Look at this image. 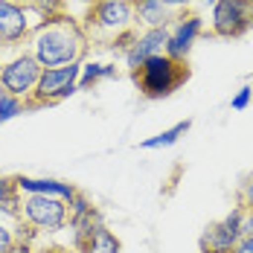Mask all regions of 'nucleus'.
<instances>
[{
  "label": "nucleus",
  "instance_id": "nucleus-1",
  "mask_svg": "<svg viewBox=\"0 0 253 253\" xmlns=\"http://www.w3.org/2000/svg\"><path fill=\"white\" fill-rule=\"evenodd\" d=\"M32 55L41 67H64V64H76L84 58V52L90 47V38L84 32V26L70 15H58L32 29V35L26 38Z\"/></svg>",
  "mask_w": 253,
  "mask_h": 253
},
{
  "label": "nucleus",
  "instance_id": "nucleus-2",
  "mask_svg": "<svg viewBox=\"0 0 253 253\" xmlns=\"http://www.w3.org/2000/svg\"><path fill=\"white\" fill-rule=\"evenodd\" d=\"M82 26H84L90 41H99V44H108V47H120L137 29L131 0H93Z\"/></svg>",
  "mask_w": 253,
  "mask_h": 253
},
{
  "label": "nucleus",
  "instance_id": "nucleus-3",
  "mask_svg": "<svg viewBox=\"0 0 253 253\" xmlns=\"http://www.w3.org/2000/svg\"><path fill=\"white\" fill-rule=\"evenodd\" d=\"M131 79L146 99H166L189 79V64L169 55H157L140 64L137 70H131Z\"/></svg>",
  "mask_w": 253,
  "mask_h": 253
},
{
  "label": "nucleus",
  "instance_id": "nucleus-4",
  "mask_svg": "<svg viewBox=\"0 0 253 253\" xmlns=\"http://www.w3.org/2000/svg\"><path fill=\"white\" fill-rule=\"evenodd\" d=\"M70 201L55 195H21L18 201V224L32 233H58L67 227Z\"/></svg>",
  "mask_w": 253,
  "mask_h": 253
},
{
  "label": "nucleus",
  "instance_id": "nucleus-5",
  "mask_svg": "<svg viewBox=\"0 0 253 253\" xmlns=\"http://www.w3.org/2000/svg\"><path fill=\"white\" fill-rule=\"evenodd\" d=\"M79 76H82V61L76 64H64V67H44L41 79L35 84L32 99L26 102V108H44V105H55L73 96L79 87Z\"/></svg>",
  "mask_w": 253,
  "mask_h": 253
},
{
  "label": "nucleus",
  "instance_id": "nucleus-6",
  "mask_svg": "<svg viewBox=\"0 0 253 253\" xmlns=\"http://www.w3.org/2000/svg\"><path fill=\"white\" fill-rule=\"evenodd\" d=\"M41 64L35 61L32 52H21L15 58H9L3 67H0V93H9V96H18V99L29 102L35 93V84L41 79Z\"/></svg>",
  "mask_w": 253,
  "mask_h": 253
},
{
  "label": "nucleus",
  "instance_id": "nucleus-7",
  "mask_svg": "<svg viewBox=\"0 0 253 253\" xmlns=\"http://www.w3.org/2000/svg\"><path fill=\"white\" fill-rule=\"evenodd\" d=\"M253 29V3L248 0H215L210 15V32L215 38H242Z\"/></svg>",
  "mask_w": 253,
  "mask_h": 253
},
{
  "label": "nucleus",
  "instance_id": "nucleus-8",
  "mask_svg": "<svg viewBox=\"0 0 253 253\" xmlns=\"http://www.w3.org/2000/svg\"><path fill=\"white\" fill-rule=\"evenodd\" d=\"M166 41H169V26H157V29H134L126 41L120 44L123 61L128 70H137L140 64H146L149 58L166 55Z\"/></svg>",
  "mask_w": 253,
  "mask_h": 253
},
{
  "label": "nucleus",
  "instance_id": "nucleus-9",
  "mask_svg": "<svg viewBox=\"0 0 253 253\" xmlns=\"http://www.w3.org/2000/svg\"><path fill=\"white\" fill-rule=\"evenodd\" d=\"M41 24L38 15L18 3V0H0V47L21 44L32 35V29Z\"/></svg>",
  "mask_w": 253,
  "mask_h": 253
},
{
  "label": "nucleus",
  "instance_id": "nucleus-10",
  "mask_svg": "<svg viewBox=\"0 0 253 253\" xmlns=\"http://www.w3.org/2000/svg\"><path fill=\"white\" fill-rule=\"evenodd\" d=\"M204 35V18L183 9L177 12L175 21L169 24V41H166V55L169 58H177V61H186L189 52L195 47V41Z\"/></svg>",
  "mask_w": 253,
  "mask_h": 253
},
{
  "label": "nucleus",
  "instance_id": "nucleus-11",
  "mask_svg": "<svg viewBox=\"0 0 253 253\" xmlns=\"http://www.w3.org/2000/svg\"><path fill=\"white\" fill-rule=\"evenodd\" d=\"M242 239V207H233L224 218L212 221L201 233L198 251L201 253H230Z\"/></svg>",
  "mask_w": 253,
  "mask_h": 253
},
{
  "label": "nucleus",
  "instance_id": "nucleus-12",
  "mask_svg": "<svg viewBox=\"0 0 253 253\" xmlns=\"http://www.w3.org/2000/svg\"><path fill=\"white\" fill-rule=\"evenodd\" d=\"M15 186L21 195H55V198H64V201H73L79 189L73 183H64V180H55V177H26L18 175L15 177Z\"/></svg>",
  "mask_w": 253,
  "mask_h": 253
},
{
  "label": "nucleus",
  "instance_id": "nucleus-13",
  "mask_svg": "<svg viewBox=\"0 0 253 253\" xmlns=\"http://www.w3.org/2000/svg\"><path fill=\"white\" fill-rule=\"evenodd\" d=\"M134 9V24L137 29H157V26H169L175 21V9H169L163 0H131Z\"/></svg>",
  "mask_w": 253,
  "mask_h": 253
},
{
  "label": "nucleus",
  "instance_id": "nucleus-14",
  "mask_svg": "<svg viewBox=\"0 0 253 253\" xmlns=\"http://www.w3.org/2000/svg\"><path fill=\"white\" fill-rule=\"evenodd\" d=\"M120 251H123L120 239H117L111 230L102 224V227L93 233V239H90V242H87V245H84L79 253H120Z\"/></svg>",
  "mask_w": 253,
  "mask_h": 253
},
{
  "label": "nucleus",
  "instance_id": "nucleus-15",
  "mask_svg": "<svg viewBox=\"0 0 253 253\" xmlns=\"http://www.w3.org/2000/svg\"><path fill=\"white\" fill-rule=\"evenodd\" d=\"M189 128H192V123H189V120H183V123L172 126L169 131H160V134L152 137V140H143V143H140V149H166V146H175L177 140H180V134H186Z\"/></svg>",
  "mask_w": 253,
  "mask_h": 253
},
{
  "label": "nucleus",
  "instance_id": "nucleus-16",
  "mask_svg": "<svg viewBox=\"0 0 253 253\" xmlns=\"http://www.w3.org/2000/svg\"><path fill=\"white\" fill-rule=\"evenodd\" d=\"M120 73L117 64H90V67H82V76H79V84L76 87H90L102 79H114Z\"/></svg>",
  "mask_w": 253,
  "mask_h": 253
},
{
  "label": "nucleus",
  "instance_id": "nucleus-17",
  "mask_svg": "<svg viewBox=\"0 0 253 253\" xmlns=\"http://www.w3.org/2000/svg\"><path fill=\"white\" fill-rule=\"evenodd\" d=\"M26 111V102L18 99V96H9V93H0V123H9L12 117L24 114Z\"/></svg>",
  "mask_w": 253,
  "mask_h": 253
},
{
  "label": "nucleus",
  "instance_id": "nucleus-18",
  "mask_svg": "<svg viewBox=\"0 0 253 253\" xmlns=\"http://www.w3.org/2000/svg\"><path fill=\"white\" fill-rule=\"evenodd\" d=\"M239 207H245V210H253V175L239 186Z\"/></svg>",
  "mask_w": 253,
  "mask_h": 253
},
{
  "label": "nucleus",
  "instance_id": "nucleus-19",
  "mask_svg": "<svg viewBox=\"0 0 253 253\" xmlns=\"http://www.w3.org/2000/svg\"><path fill=\"white\" fill-rule=\"evenodd\" d=\"M18 239H21V236H18L15 230L9 227V224H3V221H0V253H6L12 245H15V242H18Z\"/></svg>",
  "mask_w": 253,
  "mask_h": 253
},
{
  "label": "nucleus",
  "instance_id": "nucleus-20",
  "mask_svg": "<svg viewBox=\"0 0 253 253\" xmlns=\"http://www.w3.org/2000/svg\"><path fill=\"white\" fill-rule=\"evenodd\" d=\"M251 102H253V87H242V90H239V93L233 96L230 108H233V111H245V108H248Z\"/></svg>",
  "mask_w": 253,
  "mask_h": 253
},
{
  "label": "nucleus",
  "instance_id": "nucleus-21",
  "mask_svg": "<svg viewBox=\"0 0 253 253\" xmlns=\"http://www.w3.org/2000/svg\"><path fill=\"white\" fill-rule=\"evenodd\" d=\"M230 253H253V233L245 236V239H239V245H236Z\"/></svg>",
  "mask_w": 253,
  "mask_h": 253
},
{
  "label": "nucleus",
  "instance_id": "nucleus-22",
  "mask_svg": "<svg viewBox=\"0 0 253 253\" xmlns=\"http://www.w3.org/2000/svg\"><path fill=\"white\" fill-rule=\"evenodd\" d=\"M6 253H35V248L29 245V239H18V242H15Z\"/></svg>",
  "mask_w": 253,
  "mask_h": 253
},
{
  "label": "nucleus",
  "instance_id": "nucleus-23",
  "mask_svg": "<svg viewBox=\"0 0 253 253\" xmlns=\"http://www.w3.org/2000/svg\"><path fill=\"white\" fill-rule=\"evenodd\" d=\"M35 253H76L73 248H61V245H44L41 251H35Z\"/></svg>",
  "mask_w": 253,
  "mask_h": 253
},
{
  "label": "nucleus",
  "instance_id": "nucleus-24",
  "mask_svg": "<svg viewBox=\"0 0 253 253\" xmlns=\"http://www.w3.org/2000/svg\"><path fill=\"white\" fill-rule=\"evenodd\" d=\"M163 3H166L169 9H175V12H183V9H189L192 0H163Z\"/></svg>",
  "mask_w": 253,
  "mask_h": 253
},
{
  "label": "nucleus",
  "instance_id": "nucleus-25",
  "mask_svg": "<svg viewBox=\"0 0 253 253\" xmlns=\"http://www.w3.org/2000/svg\"><path fill=\"white\" fill-rule=\"evenodd\" d=\"M18 3H24V6H35V0H18Z\"/></svg>",
  "mask_w": 253,
  "mask_h": 253
},
{
  "label": "nucleus",
  "instance_id": "nucleus-26",
  "mask_svg": "<svg viewBox=\"0 0 253 253\" xmlns=\"http://www.w3.org/2000/svg\"><path fill=\"white\" fill-rule=\"evenodd\" d=\"M204 3H207V6H212V3H215V0H204Z\"/></svg>",
  "mask_w": 253,
  "mask_h": 253
},
{
  "label": "nucleus",
  "instance_id": "nucleus-27",
  "mask_svg": "<svg viewBox=\"0 0 253 253\" xmlns=\"http://www.w3.org/2000/svg\"><path fill=\"white\" fill-rule=\"evenodd\" d=\"M248 3H253V0H248Z\"/></svg>",
  "mask_w": 253,
  "mask_h": 253
},
{
  "label": "nucleus",
  "instance_id": "nucleus-28",
  "mask_svg": "<svg viewBox=\"0 0 253 253\" xmlns=\"http://www.w3.org/2000/svg\"><path fill=\"white\" fill-rule=\"evenodd\" d=\"M90 3H93V0H90Z\"/></svg>",
  "mask_w": 253,
  "mask_h": 253
}]
</instances>
